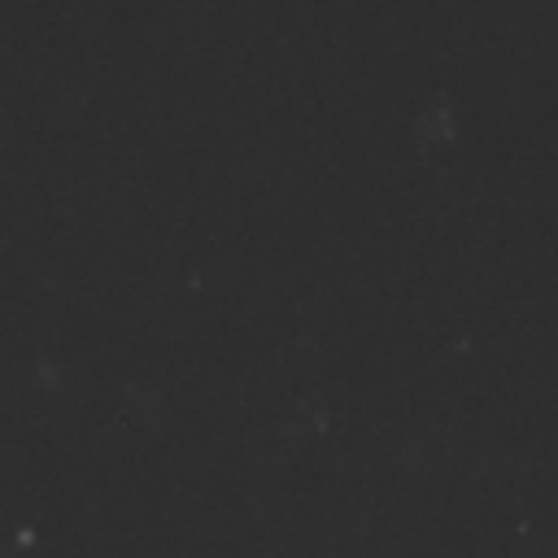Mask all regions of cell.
I'll list each match as a JSON object with an SVG mask.
<instances>
[]
</instances>
